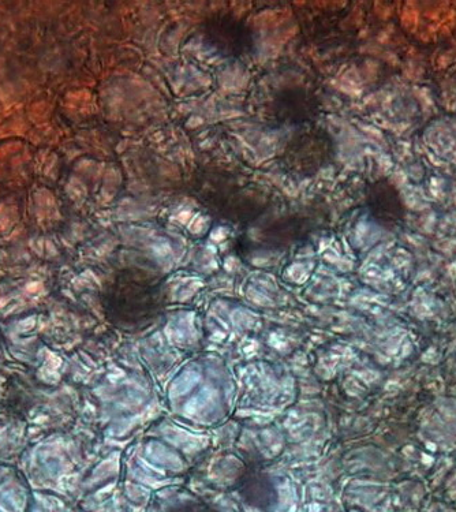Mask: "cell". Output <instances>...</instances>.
Returning a JSON list of instances; mask_svg holds the SVG:
<instances>
[{"label": "cell", "instance_id": "obj_2", "mask_svg": "<svg viewBox=\"0 0 456 512\" xmlns=\"http://www.w3.org/2000/svg\"><path fill=\"white\" fill-rule=\"evenodd\" d=\"M369 205L377 220H402L405 216L402 198L391 183L379 182L372 186Z\"/></svg>", "mask_w": 456, "mask_h": 512}, {"label": "cell", "instance_id": "obj_1", "mask_svg": "<svg viewBox=\"0 0 456 512\" xmlns=\"http://www.w3.org/2000/svg\"><path fill=\"white\" fill-rule=\"evenodd\" d=\"M330 140L327 134L309 132L293 138L287 149V163L301 174L315 173L330 158Z\"/></svg>", "mask_w": 456, "mask_h": 512}, {"label": "cell", "instance_id": "obj_4", "mask_svg": "<svg viewBox=\"0 0 456 512\" xmlns=\"http://www.w3.org/2000/svg\"><path fill=\"white\" fill-rule=\"evenodd\" d=\"M280 110H283V121H305L313 112V104L308 97L302 93H291L290 96L283 97V102L280 104Z\"/></svg>", "mask_w": 456, "mask_h": 512}, {"label": "cell", "instance_id": "obj_3", "mask_svg": "<svg viewBox=\"0 0 456 512\" xmlns=\"http://www.w3.org/2000/svg\"><path fill=\"white\" fill-rule=\"evenodd\" d=\"M249 41L248 31H244L237 21L223 20L218 22V43L216 44H219V47H226V50L230 52H239Z\"/></svg>", "mask_w": 456, "mask_h": 512}]
</instances>
